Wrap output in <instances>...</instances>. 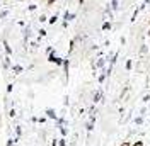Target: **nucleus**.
<instances>
[{
	"label": "nucleus",
	"instance_id": "f257e3e1",
	"mask_svg": "<svg viewBox=\"0 0 150 146\" xmlns=\"http://www.w3.org/2000/svg\"><path fill=\"white\" fill-rule=\"evenodd\" d=\"M131 146H145V143H143V141H135Z\"/></svg>",
	"mask_w": 150,
	"mask_h": 146
},
{
	"label": "nucleus",
	"instance_id": "f03ea898",
	"mask_svg": "<svg viewBox=\"0 0 150 146\" xmlns=\"http://www.w3.org/2000/svg\"><path fill=\"white\" fill-rule=\"evenodd\" d=\"M120 146H131V143H130V141H123Z\"/></svg>",
	"mask_w": 150,
	"mask_h": 146
},
{
	"label": "nucleus",
	"instance_id": "7ed1b4c3",
	"mask_svg": "<svg viewBox=\"0 0 150 146\" xmlns=\"http://www.w3.org/2000/svg\"><path fill=\"white\" fill-rule=\"evenodd\" d=\"M53 2H55V0H48V4H50V5H51V4H53Z\"/></svg>",
	"mask_w": 150,
	"mask_h": 146
}]
</instances>
